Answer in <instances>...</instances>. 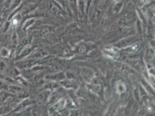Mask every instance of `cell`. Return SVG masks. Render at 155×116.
<instances>
[{
  "mask_svg": "<svg viewBox=\"0 0 155 116\" xmlns=\"http://www.w3.org/2000/svg\"><path fill=\"white\" fill-rule=\"evenodd\" d=\"M13 0H5V5H6V6H10L11 4H12V2H13Z\"/></svg>",
  "mask_w": 155,
  "mask_h": 116,
  "instance_id": "277c9868",
  "label": "cell"
},
{
  "mask_svg": "<svg viewBox=\"0 0 155 116\" xmlns=\"http://www.w3.org/2000/svg\"><path fill=\"white\" fill-rule=\"evenodd\" d=\"M7 63L6 61L4 60H0V72L4 71L7 68Z\"/></svg>",
  "mask_w": 155,
  "mask_h": 116,
  "instance_id": "7a4b0ae2",
  "label": "cell"
},
{
  "mask_svg": "<svg viewBox=\"0 0 155 116\" xmlns=\"http://www.w3.org/2000/svg\"><path fill=\"white\" fill-rule=\"evenodd\" d=\"M18 40L17 34L16 33H15L12 38V43L13 47H15L18 44Z\"/></svg>",
  "mask_w": 155,
  "mask_h": 116,
  "instance_id": "3957f363",
  "label": "cell"
},
{
  "mask_svg": "<svg viewBox=\"0 0 155 116\" xmlns=\"http://www.w3.org/2000/svg\"><path fill=\"white\" fill-rule=\"evenodd\" d=\"M10 54V51L5 47H2L0 49V56L2 58H8Z\"/></svg>",
  "mask_w": 155,
  "mask_h": 116,
  "instance_id": "6da1fadb",
  "label": "cell"
}]
</instances>
